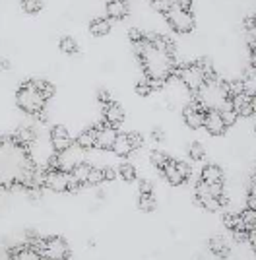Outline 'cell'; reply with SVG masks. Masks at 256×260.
<instances>
[{
    "label": "cell",
    "mask_w": 256,
    "mask_h": 260,
    "mask_svg": "<svg viewBox=\"0 0 256 260\" xmlns=\"http://www.w3.org/2000/svg\"><path fill=\"white\" fill-rule=\"evenodd\" d=\"M35 173L37 167L29 155V150L20 146L14 136L0 138V186H21L25 190H31Z\"/></svg>",
    "instance_id": "obj_1"
},
{
    "label": "cell",
    "mask_w": 256,
    "mask_h": 260,
    "mask_svg": "<svg viewBox=\"0 0 256 260\" xmlns=\"http://www.w3.org/2000/svg\"><path fill=\"white\" fill-rule=\"evenodd\" d=\"M16 103H18V107H20L23 113H27V115H31V117H37L39 113L45 111L47 99L43 98L41 93L35 89L33 82L29 80V82H25V84L20 86L18 93H16Z\"/></svg>",
    "instance_id": "obj_2"
},
{
    "label": "cell",
    "mask_w": 256,
    "mask_h": 260,
    "mask_svg": "<svg viewBox=\"0 0 256 260\" xmlns=\"http://www.w3.org/2000/svg\"><path fill=\"white\" fill-rule=\"evenodd\" d=\"M165 20L175 33H190L194 29V16L192 12L181 10L177 2L171 4V8L165 12Z\"/></svg>",
    "instance_id": "obj_3"
},
{
    "label": "cell",
    "mask_w": 256,
    "mask_h": 260,
    "mask_svg": "<svg viewBox=\"0 0 256 260\" xmlns=\"http://www.w3.org/2000/svg\"><path fill=\"white\" fill-rule=\"evenodd\" d=\"M39 254L45 260H68L70 256V249L68 243L58 235L43 239L41 247H39Z\"/></svg>",
    "instance_id": "obj_4"
},
{
    "label": "cell",
    "mask_w": 256,
    "mask_h": 260,
    "mask_svg": "<svg viewBox=\"0 0 256 260\" xmlns=\"http://www.w3.org/2000/svg\"><path fill=\"white\" fill-rule=\"evenodd\" d=\"M49 140H51V146H53L54 153L68 152V150L74 146V138L70 136L68 128L62 126V124H56V126L51 128V136H49Z\"/></svg>",
    "instance_id": "obj_5"
},
{
    "label": "cell",
    "mask_w": 256,
    "mask_h": 260,
    "mask_svg": "<svg viewBox=\"0 0 256 260\" xmlns=\"http://www.w3.org/2000/svg\"><path fill=\"white\" fill-rule=\"evenodd\" d=\"M206 111L208 109L200 105V103H186L184 109H182V119H184V124L192 130H198L204 126V117H206Z\"/></svg>",
    "instance_id": "obj_6"
},
{
    "label": "cell",
    "mask_w": 256,
    "mask_h": 260,
    "mask_svg": "<svg viewBox=\"0 0 256 260\" xmlns=\"http://www.w3.org/2000/svg\"><path fill=\"white\" fill-rule=\"evenodd\" d=\"M97 142L95 148H101V150H113L115 146V140H117L118 132L113 126H109L107 122H101L97 124Z\"/></svg>",
    "instance_id": "obj_7"
},
{
    "label": "cell",
    "mask_w": 256,
    "mask_h": 260,
    "mask_svg": "<svg viewBox=\"0 0 256 260\" xmlns=\"http://www.w3.org/2000/svg\"><path fill=\"white\" fill-rule=\"evenodd\" d=\"M204 128L208 130L212 136H221V134H225L227 126L223 124L221 115H219V111H217V109H208V111H206V117H204Z\"/></svg>",
    "instance_id": "obj_8"
},
{
    "label": "cell",
    "mask_w": 256,
    "mask_h": 260,
    "mask_svg": "<svg viewBox=\"0 0 256 260\" xmlns=\"http://www.w3.org/2000/svg\"><path fill=\"white\" fill-rule=\"evenodd\" d=\"M45 186L53 192H68V173L64 171H47Z\"/></svg>",
    "instance_id": "obj_9"
},
{
    "label": "cell",
    "mask_w": 256,
    "mask_h": 260,
    "mask_svg": "<svg viewBox=\"0 0 256 260\" xmlns=\"http://www.w3.org/2000/svg\"><path fill=\"white\" fill-rule=\"evenodd\" d=\"M122 120H124V109L120 107L118 103L111 101V103L103 105V122H107L109 126H113L117 130V126Z\"/></svg>",
    "instance_id": "obj_10"
},
{
    "label": "cell",
    "mask_w": 256,
    "mask_h": 260,
    "mask_svg": "<svg viewBox=\"0 0 256 260\" xmlns=\"http://www.w3.org/2000/svg\"><path fill=\"white\" fill-rule=\"evenodd\" d=\"M200 181L206 183L208 186L223 183V169L219 165H215V163H208L202 169V173H200Z\"/></svg>",
    "instance_id": "obj_11"
},
{
    "label": "cell",
    "mask_w": 256,
    "mask_h": 260,
    "mask_svg": "<svg viewBox=\"0 0 256 260\" xmlns=\"http://www.w3.org/2000/svg\"><path fill=\"white\" fill-rule=\"evenodd\" d=\"M95 142H97V128L95 126H89V128L82 130L76 138V146L80 150H91L95 148Z\"/></svg>",
    "instance_id": "obj_12"
},
{
    "label": "cell",
    "mask_w": 256,
    "mask_h": 260,
    "mask_svg": "<svg viewBox=\"0 0 256 260\" xmlns=\"http://www.w3.org/2000/svg\"><path fill=\"white\" fill-rule=\"evenodd\" d=\"M105 10L109 20H122L128 14V4L122 0H111L105 4Z\"/></svg>",
    "instance_id": "obj_13"
},
{
    "label": "cell",
    "mask_w": 256,
    "mask_h": 260,
    "mask_svg": "<svg viewBox=\"0 0 256 260\" xmlns=\"http://www.w3.org/2000/svg\"><path fill=\"white\" fill-rule=\"evenodd\" d=\"M208 245H210L212 254H213V256H217V258H227V256H229V252H231V249H229V243H227L221 235H215V237H212Z\"/></svg>",
    "instance_id": "obj_14"
},
{
    "label": "cell",
    "mask_w": 256,
    "mask_h": 260,
    "mask_svg": "<svg viewBox=\"0 0 256 260\" xmlns=\"http://www.w3.org/2000/svg\"><path fill=\"white\" fill-rule=\"evenodd\" d=\"M161 173H163V177H165L173 186H181V184L184 183V179H182L181 173H179V169H177V159H169V163L165 165V169H163Z\"/></svg>",
    "instance_id": "obj_15"
},
{
    "label": "cell",
    "mask_w": 256,
    "mask_h": 260,
    "mask_svg": "<svg viewBox=\"0 0 256 260\" xmlns=\"http://www.w3.org/2000/svg\"><path fill=\"white\" fill-rule=\"evenodd\" d=\"M10 260H43V256L29 245H25V247H18L12 250Z\"/></svg>",
    "instance_id": "obj_16"
},
{
    "label": "cell",
    "mask_w": 256,
    "mask_h": 260,
    "mask_svg": "<svg viewBox=\"0 0 256 260\" xmlns=\"http://www.w3.org/2000/svg\"><path fill=\"white\" fill-rule=\"evenodd\" d=\"M14 140L18 142L23 148H29L33 142H35V130L31 126H20L14 134Z\"/></svg>",
    "instance_id": "obj_17"
},
{
    "label": "cell",
    "mask_w": 256,
    "mask_h": 260,
    "mask_svg": "<svg viewBox=\"0 0 256 260\" xmlns=\"http://www.w3.org/2000/svg\"><path fill=\"white\" fill-rule=\"evenodd\" d=\"M134 152L130 142H128V134H118L117 140H115V146H113V153L117 157H128L130 153Z\"/></svg>",
    "instance_id": "obj_18"
},
{
    "label": "cell",
    "mask_w": 256,
    "mask_h": 260,
    "mask_svg": "<svg viewBox=\"0 0 256 260\" xmlns=\"http://www.w3.org/2000/svg\"><path fill=\"white\" fill-rule=\"evenodd\" d=\"M111 20L109 18H95L89 22V33L91 35H97V37H103L107 33L111 31Z\"/></svg>",
    "instance_id": "obj_19"
},
{
    "label": "cell",
    "mask_w": 256,
    "mask_h": 260,
    "mask_svg": "<svg viewBox=\"0 0 256 260\" xmlns=\"http://www.w3.org/2000/svg\"><path fill=\"white\" fill-rule=\"evenodd\" d=\"M223 223L231 233H235V231H246L245 225H243V219H241V214H237V212H225Z\"/></svg>",
    "instance_id": "obj_20"
},
{
    "label": "cell",
    "mask_w": 256,
    "mask_h": 260,
    "mask_svg": "<svg viewBox=\"0 0 256 260\" xmlns=\"http://www.w3.org/2000/svg\"><path fill=\"white\" fill-rule=\"evenodd\" d=\"M91 167H93V165H89L87 161L78 163L74 169L70 171V177H72V179H76L78 183L84 186V184H87V177H89V171H91Z\"/></svg>",
    "instance_id": "obj_21"
},
{
    "label": "cell",
    "mask_w": 256,
    "mask_h": 260,
    "mask_svg": "<svg viewBox=\"0 0 256 260\" xmlns=\"http://www.w3.org/2000/svg\"><path fill=\"white\" fill-rule=\"evenodd\" d=\"M194 202L200 208H204L206 212H219L221 204H219V198H213V196H202V198H194Z\"/></svg>",
    "instance_id": "obj_22"
},
{
    "label": "cell",
    "mask_w": 256,
    "mask_h": 260,
    "mask_svg": "<svg viewBox=\"0 0 256 260\" xmlns=\"http://www.w3.org/2000/svg\"><path fill=\"white\" fill-rule=\"evenodd\" d=\"M35 89L41 93L45 99H51L54 95V86L49 82V80H43V78H37V80H31Z\"/></svg>",
    "instance_id": "obj_23"
},
{
    "label": "cell",
    "mask_w": 256,
    "mask_h": 260,
    "mask_svg": "<svg viewBox=\"0 0 256 260\" xmlns=\"http://www.w3.org/2000/svg\"><path fill=\"white\" fill-rule=\"evenodd\" d=\"M239 214H241V219H243V225H245L246 233H256V212L245 208Z\"/></svg>",
    "instance_id": "obj_24"
},
{
    "label": "cell",
    "mask_w": 256,
    "mask_h": 260,
    "mask_svg": "<svg viewBox=\"0 0 256 260\" xmlns=\"http://www.w3.org/2000/svg\"><path fill=\"white\" fill-rule=\"evenodd\" d=\"M219 111V115H221V120H223V124L229 128V126H233L235 122H237V113L233 111L231 107V103H225L221 109H217Z\"/></svg>",
    "instance_id": "obj_25"
},
{
    "label": "cell",
    "mask_w": 256,
    "mask_h": 260,
    "mask_svg": "<svg viewBox=\"0 0 256 260\" xmlns=\"http://www.w3.org/2000/svg\"><path fill=\"white\" fill-rule=\"evenodd\" d=\"M138 208L140 212H153L157 208L155 196L153 194H138Z\"/></svg>",
    "instance_id": "obj_26"
},
{
    "label": "cell",
    "mask_w": 256,
    "mask_h": 260,
    "mask_svg": "<svg viewBox=\"0 0 256 260\" xmlns=\"http://www.w3.org/2000/svg\"><path fill=\"white\" fill-rule=\"evenodd\" d=\"M117 175H120L126 183H132V181H136V169H134V165L132 163H120L117 169Z\"/></svg>",
    "instance_id": "obj_27"
},
{
    "label": "cell",
    "mask_w": 256,
    "mask_h": 260,
    "mask_svg": "<svg viewBox=\"0 0 256 260\" xmlns=\"http://www.w3.org/2000/svg\"><path fill=\"white\" fill-rule=\"evenodd\" d=\"M149 159H151V163H153V167L155 169H159V171H163L165 169V165L169 163V155L167 153H163L161 150H153L151 152V155H149Z\"/></svg>",
    "instance_id": "obj_28"
},
{
    "label": "cell",
    "mask_w": 256,
    "mask_h": 260,
    "mask_svg": "<svg viewBox=\"0 0 256 260\" xmlns=\"http://www.w3.org/2000/svg\"><path fill=\"white\" fill-rule=\"evenodd\" d=\"M58 49L66 54H78L80 53V47H78V43H76L72 37H62V39H60V43H58Z\"/></svg>",
    "instance_id": "obj_29"
},
{
    "label": "cell",
    "mask_w": 256,
    "mask_h": 260,
    "mask_svg": "<svg viewBox=\"0 0 256 260\" xmlns=\"http://www.w3.org/2000/svg\"><path fill=\"white\" fill-rule=\"evenodd\" d=\"M101 183H105V173H103V167H91L89 177H87V184H89V186H99Z\"/></svg>",
    "instance_id": "obj_30"
},
{
    "label": "cell",
    "mask_w": 256,
    "mask_h": 260,
    "mask_svg": "<svg viewBox=\"0 0 256 260\" xmlns=\"http://www.w3.org/2000/svg\"><path fill=\"white\" fill-rule=\"evenodd\" d=\"M188 155H190L192 161H202L204 155H206L202 142H192L190 146H188Z\"/></svg>",
    "instance_id": "obj_31"
},
{
    "label": "cell",
    "mask_w": 256,
    "mask_h": 260,
    "mask_svg": "<svg viewBox=\"0 0 256 260\" xmlns=\"http://www.w3.org/2000/svg\"><path fill=\"white\" fill-rule=\"evenodd\" d=\"M246 208L256 212V173L250 181V186H248V196H246Z\"/></svg>",
    "instance_id": "obj_32"
},
{
    "label": "cell",
    "mask_w": 256,
    "mask_h": 260,
    "mask_svg": "<svg viewBox=\"0 0 256 260\" xmlns=\"http://www.w3.org/2000/svg\"><path fill=\"white\" fill-rule=\"evenodd\" d=\"M21 10L25 14H37V12L43 10V2H39V0H23L21 2Z\"/></svg>",
    "instance_id": "obj_33"
},
{
    "label": "cell",
    "mask_w": 256,
    "mask_h": 260,
    "mask_svg": "<svg viewBox=\"0 0 256 260\" xmlns=\"http://www.w3.org/2000/svg\"><path fill=\"white\" fill-rule=\"evenodd\" d=\"M136 93L142 95V98H148L149 93H151V86H149L148 78H142V80L136 82Z\"/></svg>",
    "instance_id": "obj_34"
},
{
    "label": "cell",
    "mask_w": 256,
    "mask_h": 260,
    "mask_svg": "<svg viewBox=\"0 0 256 260\" xmlns=\"http://www.w3.org/2000/svg\"><path fill=\"white\" fill-rule=\"evenodd\" d=\"M144 29H140V27H130L128 29V39L132 41L134 45H138V43H142L144 41Z\"/></svg>",
    "instance_id": "obj_35"
},
{
    "label": "cell",
    "mask_w": 256,
    "mask_h": 260,
    "mask_svg": "<svg viewBox=\"0 0 256 260\" xmlns=\"http://www.w3.org/2000/svg\"><path fill=\"white\" fill-rule=\"evenodd\" d=\"M248 49H250V66L256 70V33L248 35Z\"/></svg>",
    "instance_id": "obj_36"
},
{
    "label": "cell",
    "mask_w": 256,
    "mask_h": 260,
    "mask_svg": "<svg viewBox=\"0 0 256 260\" xmlns=\"http://www.w3.org/2000/svg\"><path fill=\"white\" fill-rule=\"evenodd\" d=\"M171 4L173 2H167V0H157V2H149V6L153 8L155 12H159V14H163L165 16V12L171 8Z\"/></svg>",
    "instance_id": "obj_37"
},
{
    "label": "cell",
    "mask_w": 256,
    "mask_h": 260,
    "mask_svg": "<svg viewBox=\"0 0 256 260\" xmlns=\"http://www.w3.org/2000/svg\"><path fill=\"white\" fill-rule=\"evenodd\" d=\"M128 142H130L132 150H138L140 146L144 144V138H142V134H140V132H128Z\"/></svg>",
    "instance_id": "obj_38"
},
{
    "label": "cell",
    "mask_w": 256,
    "mask_h": 260,
    "mask_svg": "<svg viewBox=\"0 0 256 260\" xmlns=\"http://www.w3.org/2000/svg\"><path fill=\"white\" fill-rule=\"evenodd\" d=\"M97 99H99V103H101V105H107V103H111V101H113V98H111V91H109V89H105V87H101V89L97 91Z\"/></svg>",
    "instance_id": "obj_39"
},
{
    "label": "cell",
    "mask_w": 256,
    "mask_h": 260,
    "mask_svg": "<svg viewBox=\"0 0 256 260\" xmlns=\"http://www.w3.org/2000/svg\"><path fill=\"white\" fill-rule=\"evenodd\" d=\"M177 169H179V173L181 177L184 179V183L190 179V165H186L184 161H177Z\"/></svg>",
    "instance_id": "obj_40"
},
{
    "label": "cell",
    "mask_w": 256,
    "mask_h": 260,
    "mask_svg": "<svg viewBox=\"0 0 256 260\" xmlns=\"http://www.w3.org/2000/svg\"><path fill=\"white\" fill-rule=\"evenodd\" d=\"M140 194H153V183L148 179L140 181Z\"/></svg>",
    "instance_id": "obj_41"
},
{
    "label": "cell",
    "mask_w": 256,
    "mask_h": 260,
    "mask_svg": "<svg viewBox=\"0 0 256 260\" xmlns=\"http://www.w3.org/2000/svg\"><path fill=\"white\" fill-rule=\"evenodd\" d=\"M103 173H105V181H109V183L117 179V171L113 167H103Z\"/></svg>",
    "instance_id": "obj_42"
},
{
    "label": "cell",
    "mask_w": 256,
    "mask_h": 260,
    "mask_svg": "<svg viewBox=\"0 0 256 260\" xmlns=\"http://www.w3.org/2000/svg\"><path fill=\"white\" fill-rule=\"evenodd\" d=\"M245 29L248 33H256V29H254V18L250 16V18H245Z\"/></svg>",
    "instance_id": "obj_43"
},
{
    "label": "cell",
    "mask_w": 256,
    "mask_h": 260,
    "mask_svg": "<svg viewBox=\"0 0 256 260\" xmlns=\"http://www.w3.org/2000/svg\"><path fill=\"white\" fill-rule=\"evenodd\" d=\"M151 138L155 142H161V140H165V134H163V130L161 128H153L151 130Z\"/></svg>",
    "instance_id": "obj_44"
},
{
    "label": "cell",
    "mask_w": 256,
    "mask_h": 260,
    "mask_svg": "<svg viewBox=\"0 0 256 260\" xmlns=\"http://www.w3.org/2000/svg\"><path fill=\"white\" fill-rule=\"evenodd\" d=\"M248 237H250V233H246V231H235L233 233L235 241H248Z\"/></svg>",
    "instance_id": "obj_45"
},
{
    "label": "cell",
    "mask_w": 256,
    "mask_h": 260,
    "mask_svg": "<svg viewBox=\"0 0 256 260\" xmlns=\"http://www.w3.org/2000/svg\"><path fill=\"white\" fill-rule=\"evenodd\" d=\"M254 68H252V66H246L245 68V72H243V76L245 78H248V80H252V78H254Z\"/></svg>",
    "instance_id": "obj_46"
},
{
    "label": "cell",
    "mask_w": 256,
    "mask_h": 260,
    "mask_svg": "<svg viewBox=\"0 0 256 260\" xmlns=\"http://www.w3.org/2000/svg\"><path fill=\"white\" fill-rule=\"evenodd\" d=\"M248 243H250V249L256 252V233H250V237H248Z\"/></svg>",
    "instance_id": "obj_47"
},
{
    "label": "cell",
    "mask_w": 256,
    "mask_h": 260,
    "mask_svg": "<svg viewBox=\"0 0 256 260\" xmlns=\"http://www.w3.org/2000/svg\"><path fill=\"white\" fill-rule=\"evenodd\" d=\"M0 68L8 70V68H10V60H8V58H2V60H0Z\"/></svg>",
    "instance_id": "obj_48"
},
{
    "label": "cell",
    "mask_w": 256,
    "mask_h": 260,
    "mask_svg": "<svg viewBox=\"0 0 256 260\" xmlns=\"http://www.w3.org/2000/svg\"><path fill=\"white\" fill-rule=\"evenodd\" d=\"M250 107H252V113H256V93H250Z\"/></svg>",
    "instance_id": "obj_49"
},
{
    "label": "cell",
    "mask_w": 256,
    "mask_h": 260,
    "mask_svg": "<svg viewBox=\"0 0 256 260\" xmlns=\"http://www.w3.org/2000/svg\"><path fill=\"white\" fill-rule=\"evenodd\" d=\"M252 18H254V29H256V14H254V16H252Z\"/></svg>",
    "instance_id": "obj_50"
},
{
    "label": "cell",
    "mask_w": 256,
    "mask_h": 260,
    "mask_svg": "<svg viewBox=\"0 0 256 260\" xmlns=\"http://www.w3.org/2000/svg\"><path fill=\"white\" fill-rule=\"evenodd\" d=\"M254 132H256V126H254Z\"/></svg>",
    "instance_id": "obj_51"
}]
</instances>
